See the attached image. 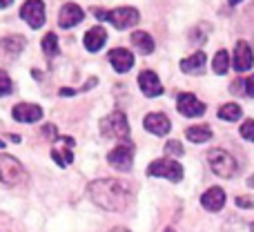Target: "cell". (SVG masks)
<instances>
[{
	"label": "cell",
	"mask_w": 254,
	"mask_h": 232,
	"mask_svg": "<svg viewBox=\"0 0 254 232\" xmlns=\"http://www.w3.org/2000/svg\"><path fill=\"white\" fill-rule=\"evenodd\" d=\"M237 203H239V206H241V208H252V201H250V199H243V197H239V199H237Z\"/></svg>",
	"instance_id": "cell-32"
},
{
	"label": "cell",
	"mask_w": 254,
	"mask_h": 232,
	"mask_svg": "<svg viewBox=\"0 0 254 232\" xmlns=\"http://www.w3.org/2000/svg\"><path fill=\"white\" fill-rule=\"evenodd\" d=\"M243 87H246V94H248V96L254 98V74L248 76V78L243 80Z\"/></svg>",
	"instance_id": "cell-30"
},
{
	"label": "cell",
	"mask_w": 254,
	"mask_h": 232,
	"mask_svg": "<svg viewBox=\"0 0 254 232\" xmlns=\"http://www.w3.org/2000/svg\"><path fill=\"white\" fill-rule=\"evenodd\" d=\"M61 94H63V96H71V94H76V89H69V87H63V89H61Z\"/></svg>",
	"instance_id": "cell-33"
},
{
	"label": "cell",
	"mask_w": 254,
	"mask_h": 232,
	"mask_svg": "<svg viewBox=\"0 0 254 232\" xmlns=\"http://www.w3.org/2000/svg\"><path fill=\"white\" fill-rule=\"evenodd\" d=\"M27 172L20 165V161H16L9 154H0V181L4 185H20L25 183Z\"/></svg>",
	"instance_id": "cell-5"
},
{
	"label": "cell",
	"mask_w": 254,
	"mask_h": 232,
	"mask_svg": "<svg viewBox=\"0 0 254 232\" xmlns=\"http://www.w3.org/2000/svg\"><path fill=\"white\" fill-rule=\"evenodd\" d=\"M241 114H243V110L237 105V103H225V105L219 110V118H223V121H232V123L239 121Z\"/></svg>",
	"instance_id": "cell-24"
},
{
	"label": "cell",
	"mask_w": 254,
	"mask_h": 232,
	"mask_svg": "<svg viewBox=\"0 0 254 232\" xmlns=\"http://www.w3.org/2000/svg\"><path fill=\"white\" fill-rule=\"evenodd\" d=\"M83 9L78 7V4H74V2H67L65 7L61 9V16H58V25L63 27V29H69V27H74V25H78L80 20H83Z\"/></svg>",
	"instance_id": "cell-14"
},
{
	"label": "cell",
	"mask_w": 254,
	"mask_h": 232,
	"mask_svg": "<svg viewBox=\"0 0 254 232\" xmlns=\"http://www.w3.org/2000/svg\"><path fill=\"white\" fill-rule=\"evenodd\" d=\"M20 18L31 27V29H38L45 25V4L43 0H27L20 7Z\"/></svg>",
	"instance_id": "cell-8"
},
{
	"label": "cell",
	"mask_w": 254,
	"mask_h": 232,
	"mask_svg": "<svg viewBox=\"0 0 254 232\" xmlns=\"http://www.w3.org/2000/svg\"><path fill=\"white\" fill-rule=\"evenodd\" d=\"M0 148H4V143H2V141H0Z\"/></svg>",
	"instance_id": "cell-39"
},
{
	"label": "cell",
	"mask_w": 254,
	"mask_h": 232,
	"mask_svg": "<svg viewBox=\"0 0 254 232\" xmlns=\"http://www.w3.org/2000/svg\"><path fill=\"white\" fill-rule=\"evenodd\" d=\"M87 192H89V199L96 206H101L103 210H112V212L125 210L131 201V190L127 188L123 181H116V179L94 181V183H89Z\"/></svg>",
	"instance_id": "cell-1"
},
{
	"label": "cell",
	"mask_w": 254,
	"mask_h": 232,
	"mask_svg": "<svg viewBox=\"0 0 254 232\" xmlns=\"http://www.w3.org/2000/svg\"><path fill=\"white\" fill-rule=\"evenodd\" d=\"M167 152L174 154V156H183V145H181L179 141H170V143H167Z\"/></svg>",
	"instance_id": "cell-29"
},
{
	"label": "cell",
	"mask_w": 254,
	"mask_h": 232,
	"mask_svg": "<svg viewBox=\"0 0 254 232\" xmlns=\"http://www.w3.org/2000/svg\"><path fill=\"white\" fill-rule=\"evenodd\" d=\"M165 232H174V230H172V228H167V230H165Z\"/></svg>",
	"instance_id": "cell-38"
},
{
	"label": "cell",
	"mask_w": 254,
	"mask_h": 232,
	"mask_svg": "<svg viewBox=\"0 0 254 232\" xmlns=\"http://www.w3.org/2000/svg\"><path fill=\"white\" fill-rule=\"evenodd\" d=\"M43 52L47 54L49 58L58 54V38H56V34H52V31H49V34L43 38Z\"/></svg>",
	"instance_id": "cell-25"
},
{
	"label": "cell",
	"mask_w": 254,
	"mask_h": 232,
	"mask_svg": "<svg viewBox=\"0 0 254 232\" xmlns=\"http://www.w3.org/2000/svg\"><path fill=\"white\" fill-rule=\"evenodd\" d=\"M27 40L22 38V36H4L2 40H0V49H2L7 56H16V54H20L22 49H25Z\"/></svg>",
	"instance_id": "cell-18"
},
{
	"label": "cell",
	"mask_w": 254,
	"mask_h": 232,
	"mask_svg": "<svg viewBox=\"0 0 254 232\" xmlns=\"http://www.w3.org/2000/svg\"><path fill=\"white\" fill-rule=\"evenodd\" d=\"M176 110L181 112L183 116H188V118H194V116H201L203 112H205V105H203L201 101H198L194 94H190V92H185V94H179V98H176Z\"/></svg>",
	"instance_id": "cell-9"
},
{
	"label": "cell",
	"mask_w": 254,
	"mask_h": 232,
	"mask_svg": "<svg viewBox=\"0 0 254 232\" xmlns=\"http://www.w3.org/2000/svg\"><path fill=\"white\" fill-rule=\"evenodd\" d=\"M230 2H232V4H237V2H241V0H230Z\"/></svg>",
	"instance_id": "cell-37"
},
{
	"label": "cell",
	"mask_w": 254,
	"mask_h": 232,
	"mask_svg": "<svg viewBox=\"0 0 254 232\" xmlns=\"http://www.w3.org/2000/svg\"><path fill=\"white\" fill-rule=\"evenodd\" d=\"M185 136H188L192 143H205V141L212 139V130L207 125H194V127H188Z\"/></svg>",
	"instance_id": "cell-22"
},
{
	"label": "cell",
	"mask_w": 254,
	"mask_h": 232,
	"mask_svg": "<svg viewBox=\"0 0 254 232\" xmlns=\"http://www.w3.org/2000/svg\"><path fill=\"white\" fill-rule=\"evenodd\" d=\"M71 145H74V141L67 136V143H65V150H63V152H61V150H56V148L52 150V158H54V161H56L61 167H67L71 161H74V154H71Z\"/></svg>",
	"instance_id": "cell-20"
},
{
	"label": "cell",
	"mask_w": 254,
	"mask_h": 232,
	"mask_svg": "<svg viewBox=\"0 0 254 232\" xmlns=\"http://www.w3.org/2000/svg\"><path fill=\"white\" fill-rule=\"evenodd\" d=\"M131 43H134V47L140 49L143 54L154 52V40H152V36L145 34V31H134V34H131Z\"/></svg>",
	"instance_id": "cell-21"
},
{
	"label": "cell",
	"mask_w": 254,
	"mask_h": 232,
	"mask_svg": "<svg viewBox=\"0 0 254 232\" xmlns=\"http://www.w3.org/2000/svg\"><path fill=\"white\" fill-rule=\"evenodd\" d=\"M143 125H145V130L147 132H152V134H156V136H165L167 132H170V118H167L165 114H161V112H154V114H147L145 116V121H143Z\"/></svg>",
	"instance_id": "cell-13"
},
{
	"label": "cell",
	"mask_w": 254,
	"mask_h": 232,
	"mask_svg": "<svg viewBox=\"0 0 254 232\" xmlns=\"http://www.w3.org/2000/svg\"><path fill=\"white\" fill-rule=\"evenodd\" d=\"M13 92V83L7 76V72H0V96H9Z\"/></svg>",
	"instance_id": "cell-27"
},
{
	"label": "cell",
	"mask_w": 254,
	"mask_h": 232,
	"mask_svg": "<svg viewBox=\"0 0 254 232\" xmlns=\"http://www.w3.org/2000/svg\"><path fill=\"white\" fill-rule=\"evenodd\" d=\"M203 67H205V54L203 52H196L190 58H183V61H181V70H183L185 74H198Z\"/></svg>",
	"instance_id": "cell-19"
},
{
	"label": "cell",
	"mask_w": 254,
	"mask_h": 232,
	"mask_svg": "<svg viewBox=\"0 0 254 232\" xmlns=\"http://www.w3.org/2000/svg\"><path fill=\"white\" fill-rule=\"evenodd\" d=\"M107 161H110V165L116 167L119 172L131 170V161H134V145H131V143H121V145H116V148L110 152Z\"/></svg>",
	"instance_id": "cell-7"
},
{
	"label": "cell",
	"mask_w": 254,
	"mask_h": 232,
	"mask_svg": "<svg viewBox=\"0 0 254 232\" xmlns=\"http://www.w3.org/2000/svg\"><path fill=\"white\" fill-rule=\"evenodd\" d=\"M112 232H129V230H127V228H114Z\"/></svg>",
	"instance_id": "cell-36"
},
{
	"label": "cell",
	"mask_w": 254,
	"mask_h": 232,
	"mask_svg": "<svg viewBox=\"0 0 254 232\" xmlns=\"http://www.w3.org/2000/svg\"><path fill=\"white\" fill-rule=\"evenodd\" d=\"M241 136L254 143V121H252V118H250V121H246V123L241 125Z\"/></svg>",
	"instance_id": "cell-28"
},
{
	"label": "cell",
	"mask_w": 254,
	"mask_h": 232,
	"mask_svg": "<svg viewBox=\"0 0 254 232\" xmlns=\"http://www.w3.org/2000/svg\"><path fill=\"white\" fill-rule=\"evenodd\" d=\"M43 134L49 136V139H54V141L58 139V132H56V127H54V125H45L43 127Z\"/></svg>",
	"instance_id": "cell-31"
},
{
	"label": "cell",
	"mask_w": 254,
	"mask_h": 232,
	"mask_svg": "<svg viewBox=\"0 0 254 232\" xmlns=\"http://www.w3.org/2000/svg\"><path fill=\"white\" fill-rule=\"evenodd\" d=\"M101 134L107 136V139H127L129 136V123H127V116L121 110L112 112L110 116H105L101 121Z\"/></svg>",
	"instance_id": "cell-3"
},
{
	"label": "cell",
	"mask_w": 254,
	"mask_h": 232,
	"mask_svg": "<svg viewBox=\"0 0 254 232\" xmlns=\"http://www.w3.org/2000/svg\"><path fill=\"white\" fill-rule=\"evenodd\" d=\"M201 203L205 210L210 212H219L221 208L225 206V192L221 188H210L205 194L201 197Z\"/></svg>",
	"instance_id": "cell-16"
},
{
	"label": "cell",
	"mask_w": 254,
	"mask_h": 232,
	"mask_svg": "<svg viewBox=\"0 0 254 232\" xmlns=\"http://www.w3.org/2000/svg\"><path fill=\"white\" fill-rule=\"evenodd\" d=\"M110 63L112 67H114L119 74H125L127 70H131V65H134V54L127 52V49H112L110 52Z\"/></svg>",
	"instance_id": "cell-15"
},
{
	"label": "cell",
	"mask_w": 254,
	"mask_h": 232,
	"mask_svg": "<svg viewBox=\"0 0 254 232\" xmlns=\"http://www.w3.org/2000/svg\"><path fill=\"white\" fill-rule=\"evenodd\" d=\"M248 185H250V188H254V176H250V179H248Z\"/></svg>",
	"instance_id": "cell-35"
},
{
	"label": "cell",
	"mask_w": 254,
	"mask_h": 232,
	"mask_svg": "<svg viewBox=\"0 0 254 232\" xmlns=\"http://www.w3.org/2000/svg\"><path fill=\"white\" fill-rule=\"evenodd\" d=\"M138 85H140V89H143L145 96H149V98L161 96V94H163L161 80H158V76L154 74V72H149V70H143L138 74Z\"/></svg>",
	"instance_id": "cell-11"
},
{
	"label": "cell",
	"mask_w": 254,
	"mask_h": 232,
	"mask_svg": "<svg viewBox=\"0 0 254 232\" xmlns=\"http://www.w3.org/2000/svg\"><path fill=\"white\" fill-rule=\"evenodd\" d=\"M234 70L237 72H248L254 63V54L252 47L246 43V40H239L237 47H234Z\"/></svg>",
	"instance_id": "cell-10"
},
{
	"label": "cell",
	"mask_w": 254,
	"mask_h": 232,
	"mask_svg": "<svg viewBox=\"0 0 254 232\" xmlns=\"http://www.w3.org/2000/svg\"><path fill=\"white\" fill-rule=\"evenodd\" d=\"M11 2H13V0H0V9H7Z\"/></svg>",
	"instance_id": "cell-34"
},
{
	"label": "cell",
	"mask_w": 254,
	"mask_h": 232,
	"mask_svg": "<svg viewBox=\"0 0 254 232\" xmlns=\"http://www.w3.org/2000/svg\"><path fill=\"white\" fill-rule=\"evenodd\" d=\"M107 40V31L103 29V27H92V29L85 34V47L89 49V52H98V49L105 45Z\"/></svg>",
	"instance_id": "cell-17"
},
{
	"label": "cell",
	"mask_w": 254,
	"mask_h": 232,
	"mask_svg": "<svg viewBox=\"0 0 254 232\" xmlns=\"http://www.w3.org/2000/svg\"><path fill=\"white\" fill-rule=\"evenodd\" d=\"M250 230H252V228L246 224V221H241V219H230L223 232H250Z\"/></svg>",
	"instance_id": "cell-26"
},
{
	"label": "cell",
	"mask_w": 254,
	"mask_h": 232,
	"mask_svg": "<svg viewBox=\"0 0 254 232\" xmlns=\"http://www.w3.org/2000/svg\"><path fill=\"white\" fill-rule=\"evenodd\" d=\"M147 174L149 176H163V179H170V181H174V183H179V181L183 179V167H181L176 161H172V158H161V161L149 163Z\"/></svg>",
	"instance_id": "cell-6"
},
{
	"label": "cell",
	"mask_w": 254,
	"mask_h": 232,
	"mask_svg": "<svg viewBox=\"0 0 254 232\" xmlns=\"http://www.w3.org/2000/svg\"><path fill=\"white\" fill-rule=\"evenodd\" d=\"M94 16H98L101 20H110L116 29H127V27H134L140 20V13L131 7H119L112 9V11H103V9H94Z\"/></svg>",
	"instance_id": "cell-2"
},
{
	"label": "cell",
	"mask_w": 254,
	"mask_h": 232,
	"mask_svg": "<svg viewBox=\"0 0 254 232\" xmlns=\"http://www.w3.org/2000/svg\"><path fill=\"white\" fill-rule=\"evenodd\" d=\"M11 116L20 123H36L43 118V110L38 105H31V103H18V105H13Z\"/></svg>",
	"instance_id": "cell-12"
},
{
	"label": "cell",
	"mask_w": 254,
	"mask_h": 232,
	"mask_svg": "<svg viewBox=\"0 0 254 232\" xmlns=\"http://www.w3.org/2000/svg\"><path fill=\"white\" fill-rule=\"evenodd\" d=\"M212 70H214L219 76L228 74V70H230V54L225 52V49H221V52L214 54V61H212Z\"/></svg>",
	"instance_id": "cell-23"
},
{
	"label": "cell",
	"mask_w": 254,
	"mask_h": 232,
	"mask_svg": "<svg viewBox=\"0 0 254 232\" xmlns=\"http://www.w3.org/2000/svg\"><path fill=\"white\" fill-rule=\"evenodd\" d=\"M207 163H210L212 172L221 179H232L234 172H237V161L234 156H230L225 150H210L207 152Z\"/></svg>",
	"instance_id": "cell-4"
}]
</instances>
